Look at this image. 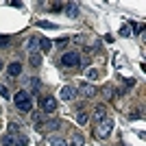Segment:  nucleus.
<instances>
[{"label":"nucleus","mask_w":146,"mask_h":146,"mask_svg":"<svg viewBox=\"0 0 146 146\" xmlns=\"http://www.w3.org/2000/svg\"><path fill=\"white\" fill-rule=\"evenodd\" d=\"M42 29H55V24H50V22H39Z\"/></svg>","instance_id":"obj_26"},{"label":"nucleus","mask_w":146,"mask_h":146,"mask_svg":"<svg viewBox=\"0 0 146 146\" xmlns=\"http://www.w3.org/2000/svg\"><path fill=\"white\" fill-rule=\"evenodd\" d=\"M59 96L66 100V103H70V100H74L76 98V90H74L72 85H66V87H61V92H59Z\"/></svg>","instance_id":"obj_6"},{"label":"nucleus","mask_w":146,"mask_h":146,"mask_svg":"<svg viewBox=\"0 0 146 146\" xmlns=\"http://www.w3.org/2000/svg\"><path fill=\"white\" fill-rule=\"evenodd\" d=\"M39 85H42V83L37 79H31V87H33V90H39Z\"/></svg>","instance_id":"obj_25"},{"label":"nucleus","mask_w":146,"mask_h":146,"mask_svg":"<svg viewBox=\"0 0 146 146\" xmlns=\"http://www.w3.org/2000/svg\"><path fill=\"white\" fill-rule=\"evenodd\" d=\"M66 44H68V37H61V39H57V42H55V46H59V48H61V46H66Z\"/></svg>","instance_id":"obj_23"},{"label":"nucleus","mask_w":146,"mask_h":146,"mask_svg":"<svg viewBox=\"0 0 146 146\" xmlns=\"http://www.w3.org/2000/svg\"><path fill=\"white\" fill-rule=\"evenodd\" d=\"M39 109H42V113H55L57 98L55 96H39Z\"/></svg>","instance_id":"obj_4"},{"label":"nucleus","mask_w":146,"mask_h":146,"mask_svg":"<svg viewBox=\"0 0 146 146\" xmlns=\"http://www.w3.org/2000/svg\"><path fill=\"white\" fill-rule=\"evenodd\" d=\"M44 113L42 111H39V113H33V116H31V120H33V124H35V129L37 131H46V124H44Z\"/></svg>","instance_id":"obj_9"},{"label":"nucleus","mask_w":146,"mask_h":146,"mask_svg":"<svg viewBox=\"0 0 146 146\" xmlns=\"http://www.w3.org/2000/svg\"><path fill=\"white\" fill-rule=\"evenodd\" d=\"M5 68H7V66H5V59H0V72H2Z\"/></svg>","instance_id":"obj_28"},{"label":"nucleus","mask_w":146,"mask_h":146,"mask_svg":"<svg viewBox=\"0 0 146 146\" xmlns=\"http://www.w3.org/2000/svg\"><path fill=\"white\" fill-rule=\"evenodd\" d=\"M48 11H52V13H59V11H63V5H61V2H52Z\"/></svg>","instance_id":"obj_18"},{"label":"nucleus","mask_w":146,"mask_h":146,"mask_svg":"<svg viewBox=\"0 0 146 146\" xmlns=\"http://www.w3.org/2000/svg\"><path fill=\"white\" fill-rule=\"evenodd\" d=\"M76 122H79V124H87V122H90V113H87L81 105L76 107Z\"/></svg>","instance_id":"obj_10"},{"label":"nucleus","mask_w":146,"mask_h":146,"mask_svg":"<svg viewBox=\"0 0 146 146\" xmlns=\"http://www.w3.org/2000/svg\"><path fill=\"white\" fill-rule=\"evenodd\" d=\"M79 94L85 96V98H92V96H96V87L92 85V83H81L79 85Z\"/></svg>","instance_id":"obj_7"},{"label":"nucleus","mask_w":146,"mask_h":146,"mask_svg":"<svg viewBox=\"0 0 146 146\" xmlns=\"http://www.w3.org/2000/svg\"><path fill=\"white\" fill-rule=\"evenodd\" d=\"M26 50L29 52H39V37H31L26 42Z\"/></svg>","instance_id":"obj_12"},{"label":"nucleus","mask_w":146,"mask_h":146,"mask_svg":"<svg viewBox=\"0 0 146 146\" xmlns=\"http://www.w3.org/2000/svg\"><path fill=\"white\" fill-rule=\"evenodd\" d=\"M61 127V122L59 120H52V122H48V129H59Z\"/></svg>","instance_id":"obj_24"},{"label":"nucleus","mask_w":146,"mask_h":146,"mask_svg":"<svg viewBox=\"0 0 146 146\" xmlns=\"http://www.w3.org/2000/svg\"><path fill=\"white\" fill-rule=\"evenodd\" d=\"M0 94H2V98H11V94H9V90H7V85H0Z\"/></svg>","instance_id":"obj_22"},{"label":"nucleus","mask_w":146,"mask_h":146,"mask_svg":"<svg viewBox=\"0 0 146 146\" xmlns=\"http://www.w3.org/2000/svg\"><path fill=\"white\" fill-rule=\"evenodd\" d=\"M135 118H142L140 111H133V113H131V120H135Z\"/></svg>","instance_id":"obj_27"},{"label":"nucleus","mask_w":146,"mask_h":146,"mask_svg":"<svg viewBox=\"0 0 146 146\" xmlns=\"http://www.w3.org/2000/svg\"><path fill=\"white\" fill-rule=\"evenodd\" d=\"M50 48H52V42L46 39V37H39V50L42 52H50Z\"/></svg>","instance_id":"obj_14"},{"label":"nucleus","mask_w":146,"mask_h":146,"mask_svg":"<svg viewBox=\"0 0 146 146\" xmlns=\"http://www.w3.org/2000/svg\"><path fill=\"white\" fill-rule=\"evenodd\" d=\"M111 131H113V120H111L109 116L105 118L103 122H98V129H96V137H100V140H107L111 135Z\"/></svg>","instance_id":"obj_3"},{"label":"nucleus","mask_w":146,"mask_h":146,"mask_svg":"<svg viewBox=\"0 0 146 146\" xmlns=\"http://www.w3.org/2000/svg\"><path fill=\"white\" fill-rule=\"evenodd\" d=\"M0 144H2V146H15V137L9 135V133H5L2 137H0Z\"/></svg>","instance_id":"obj_15"},{"label":"nucleus","mask_w":146,"mask_h":146,"mask_svg":"<svg viewBox=\"0 0 146 146\" xmlns=\"http://www.w3.org/2000/svg\"><path fill=\"white\" fill-rule=\"evenodd\" d=\"M61 66L63 68H76L81 66V52L79 50H68L61 55Z\"/></svg>","instance_id":"obj_2"},{"label":"nucleus","mask_w":146,"mask_h":146,"mask_svg":"<svg viewBox=\"0 0 146 146\" xmlns=\"http://www.w3.org/2000/svg\"><path fill=\"white\" fill-rule=\"evenodd\" d=\"M29 63H31V68H39L42 66V52H31L29 55Z\"/></svg>","instance_id":"obj_13"},{"label":"nucleus","mask_w":146,"mask_h":146,"mask_svg":"<svg viewBox=\"0 0 146 146\" xmlns=\"http://www.w3.org/2000/svg\"><path fill=\"white\" fill-rule=\"evenodd\" d=\"M11 98H13V103H15V107H18L20 111H31L33 109V96H31L26 90L15 92V96H11Z\"/></svg>","instance_id":"obj_1"},{"label":"nucleus","mask_w":146,"mask_h":146,"mask_svg":"<svg viewBox=\"0 0 146 146\" xmlns=\"http://www.w3.org/2000/svg\"><path fill=\"white\" fill-rule=\"evenodd\" d=\"M105 118H107V107H105V105H98L96 109H94V120H96V122H103Z\"/></svg>","instance_id":"obj_11"},{"label":"nucleus","mask_w":146,"mask_h":146,"mask_svg":"<svg viewBox=\"0 0 146 146\" xmlns=\"http://www.w3.org/2000/svg\"><path fill=\"white\" fill-rule=\"evenodd\" d=\"M9 42H11V37H9V35H0V48H7Z\"/></svg>","instance_id":"obj_19"},{"label":"nucleus","mask_w":146,"mask_h":146,"mask_svg":"<svg viewBox=\"0 0 146 146\" xmlns=\"http://www.w3.org/2000/svg\"><path fill=\"white\" fill-rule=\"evenodd\" d=\"M98 76H100V72H98L96 68H90V70H87V79L90 81H96Z\"/></svg>","instance_id":"obj_17"},{"label":"nucleus","mask_w":146,"mask_h":146,"mask_svg":"<svg viewBox=\"0 0 146 146\" xmlns=\"http://www.w3.org/2000/svg\"><path fill=\"white\" fill-rule=\"evenodd\" d=\"M50 146H70L63 137H50Z\"/></svg>","instance_id":"obj_16"},{"label":"nucleus","mask_w":146,"mask_h":146,"mask_svg":"<svg viewBox=\"0 0 146 146\" xmlns=\"http://www.w3.org/2000/svg\"><path fill=\"white\" fill-rule=\"evenodd\" d=\"M120 35H122V37H131L133 33H131V29H129V26H122V29H120Z\"/></svg>","instance_id":"obj_21"},{"label":"nucleus","mask_w":146,"mask_h":146,"mask_svg":"<svg viewBox=\"0 0 146 146\" xmlns=\"http://www.w3.org/2000/svg\"><path fill=\"white\" fill-rule=\"evenodd\" d=\"M5 70H7V76H9V79H18L20 74H22V63H20V61H11Z\"/></svg>","instance_id":"obj_5"},{"label":"nucleus","mask_w":146,"mask_h":146,"mask_svg":"<svg viewBox=\"0 0 146 146\" xmlns=\"http://www.w3.org/2000/svg\"><path fill=\"white\" fill-rule=\"evenodd\" d=\"M63 9H66V15H68V18H79V15H81L79 5H76V2H68V5H63Z\"/></svg>","instance_id":"obj_8"},{"label":"nucleus","mask_w":146,"mask_h":146,"mask_svg":"<svg viewBox=\"0 0 146 146\" xmlns=\"http://www.w3.org/2000/svg\"><path fill=\"white\" fill-rule=\"evenodd\" d=\"M18 133H20V127L15 122H11V124H9V135H18Z\"/></svg>","instance_id":"obj_20"}]
</instances>
